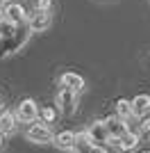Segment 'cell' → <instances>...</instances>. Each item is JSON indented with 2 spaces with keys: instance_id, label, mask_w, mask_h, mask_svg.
<instances>
[{
  "instance_id": "cell-1",
  "label": "cell",
  "mask_w": 150,
  "mask_h": 153,
  "mask_svg": "<svg viewBox=\"0 0 150 153\" xmlns=\"http://www.w3.org/2000/svg\"><path fill=\"white\" fill-rule=\"evenodd\" d=\"M30 34L32 32L27 30L25 23H21V25H9L2 34H0V59L7 57V55L18 53L21 48L30 41Z\"/></svg>"
},
{
  "instance_id": "cell-2",
  "label": "cell",
  "mask_w": 150,
  "mask_h": 153,
  "mask_svg": "<svg viewBox=\"0 0 150 153\" xmlns=\"http://www.w3.org/2000/svg\"><path fill=\"white\" fill-rule=\"evenodd\" d=\"M0 14H2V19H5L7 25H21L25 23L27 19V12H25V7L16 0H7L5 5L0 7Z\"/></svg>"
},
{
  "instance_id": "cell-3",
  "label": "cell",
  "mask_w": 150,
  "mask_h": 153,
  "mask_svg": "<svg viewBox=\"0 0 150 153\" xmlns=\"http://www.w3.org/2000/svg\"><path fill=\"white\" fill-rule=\"evenodd\" d=\"M16 121H23V123H34L39 119V105L37 101H32V98H23V101L16 105Z\"/></svg>"
},
{
  "instance_id": "cell-4",
  "label": "cell",
  "mask_w": 150,
  "mask_h": 153,
  "mask_svg": "<svg viewBox=\"0 0 150 153\" xmlns=\"http://www.w3.org/2000/svg\"><path fill=\"white\" fill-rule=\"evenodd\" d=\"M52 128L46 126V123L41 121H34L30 123V128H27V133H25V137L32 142V144H50L52 142Z\"/></svg>"
},
{
  "instance_id": "cell-5",
  "label": "cell",
  "mask_w": 150,
  "mask_h": 153,
  "mask_svg": "<svg viewBox=\"0 0 150 153\" xmlns=\"http://www.w3.org/2000/svg\"><path fill=\"white\" fill-rule=\"evenodd\" d=\"M50 23H52V16H50V12H34L27 14V19H25V25H27V30L30 32H46L50 27Z\"/></svg>"
},
{
  "instance_id": "cell-6",
  "label": "cell",
  "mask_w": 150,
  "mask_h": 153,
  "mask_svg": "<svg viewBox=\"0 0 150 153\" xmlns=\"http://www.w3.org/2000/svg\"><path fill=\"white\" fill-rule=\"evenodd\" d=\"M77 98H80V94H75V91L59 89L57 96H55V103H57V108H59V112H64V114H73L75 108H77Z\"/></svg>"
},
{
  "instance_id": "cell-7",
  "label": "cell",
  "mask_w": 150,
  "mask_h": 153,
  "mask_svg": "<svg viewBox=\"0 0 150 153\" xmlns=\"http://www.w3.org/2000/svg\"><path fill=\"white\" fill-rule=\"evenodd\" d=\"M59 87L62 89H68V91H75V94H82L84 91V78L75 71H66L59 76Z\"/></svg>"
},
{
  "instance_id": "cell-8",
  "label": "cell",
  "mask_w": 150,
  "mask_h": 153,
  "mask_svg": "<svg viewBox=\"0 0 150 153\" xmlns=\"http://www.w3.org/2000/svg\"><path fill=\"white\" fill-rule=\"evenodd\" d=\"M84 137H87L89 142L98 144V146L109 144V135H107V128H105V123H102V121H93L87 130H84Z\"/></svg>"
},
{
  "instance_id": "cell-9",
  "label": "cell",
  "mask_w": 150,
  "mask_h": 153,
  "mask_svg": "<svg viewBox=\"0 0 150 153\" xmlns=\"http://www.w3.org/2000/svg\"><path fill=\"white\" fill-rule=\"evenodd\" d=\"M109 146H114L116 151H121V153L134 151V149L139 146V135L132 133V130H127V133H125L123 137H118V140H109Z\"/></svg>"
},
{
  "instance_id": "cell-10",
  "label": "cell",
  "mask_w": 150,
  "mask_h": 153,
  "mask_svg": "<svg viewBox=\"0 0 150 153\" xmlns=\"http://www.w3.org/2000/svg\"><path fill=\"white\" fill-rule=\"evenodd\" d=\"M105 128H107V135H109V140H118V137H123L130 128H127V121H123V119H118V117H107L105 121Z\"/></svg>"
},
{
  "instance_id": "cell-11",
  "label": "cell",
  "mask_w": 150,
  "mask_h": 153,
  "mask_svg": "<svg viewBox=\"0 0 150 153\" xmlns=\"http://www.w3.org/2000/svg\"><path fill=\"white\" fill-rule=\"evenodd\" d=\"M71 153H109V151H107L105 146H98V144H93V142H89L87 137H84V133H77Z\"/></svg>"
},
{
  "instance_id": "cell-12",
  "label": "cell",
  "mask_w": 150,
  "mask_h": 153,
  "mask_svg": "<svg viewBox=\"0 0 150 153\" xmlns=\"http://www.w3.org/2000/svg\"><path fill=\"white\" fill-rule=\"evenodd\" d=\"M132 105V117H148L150 112V94H137L130 101Z\"/></svg>"
},
{
  "instance_id": "cell-13",
  "label": "cell",
  "mask_w": 150,
  "mask_h": 153,
  "mask_svg": "<svg viewBox=\"0 0 150 153\" xmlns=\"http://www.w3.org/2000/svg\"><path fill=\"white\" fill-rule=\"evenodd\" d=\"M75 137H77V133H73V130H62V133L52 135V142L50 144H55L59 151H71L75 144Z\"/></svg>"
},
{
  "instance_id": "cell-14",
  "label": "cell",
  "mask_w": 150,
  "mask_h": 153,
  "mask_svg": "<svg viewBox=\"0 0 150 153\" xmlns=\"http://www.w3.org/2000/svg\"><path fill=\"white\" fill-rule=\"evenodd\" d=\"M0 133L2 135H14L16 133V117L12 110H2L0 112Z\"/></svg>"
},
{
  "instance_id": "cell-15",
  "label": "cell",
  "mask_w": 150,
  "mask_h": 153,
  "mask_svg": "<svg viewBox=\"0 0 150 153\" xmlns=\"http://www.w3.org/2000/svg\"><path fill=\"white\" fill-rule=\"evenodd\" d=\"M57 108H52V105H48V108H39V119L37 121L46 123V126H50V123H55L57 121Z\"/></svg>"
},
{
  "instance_id": "cell-16",
  "label": "cell",
  "mask_w": 150,
  "mask_h": 153,
  "mask_svg": "<svg viewBox=\"0 0 150 153\" xmlns=\"http://www.w3.org/2000/svg\"><path fill=\"white\" fill-rule=\"evenodd\" d=\"M116 117L123 119V121H127L132 117V105H130L127 98H118V101H116Z\"/></svg>"
},
{
  "instance_id": "cell-17",
  "label": "cell",
  "mask_w": 150,
  "mask_h": 153,
  "mask_svg": "<svg viewBox=\"0 0 150 153\" xmlns=\"http://www.w3.org/2000/svg\"><path fill=\"white\" fill-rule=\"evenodd\" d=\"M37 12H52V0H37Z\"/></svg>"
},
{
  "instance_id": "cell-18",
  "label": "cell",
  "mask_w": 150,
  "mask_h": 153,
  "mask_svg": "<svg viewBox=\"0 0 150 153\" xmlns=\"http://www.w3.org/2000/svg\"><path fill=\"white\" fill-rule=\"evenodd\" d=\"M141 130L150 135V117H143V121H141Z\"/></svg>"
},
{
  "instance_id": "cell-19",
  "label": "cell",
  "mask_w": 150,
  "mask_h": 153,
  "mask_svg": "<svg viewBox=\"0 0 150 153\" xmlns=\"http://www.w3.org/2000/svg\"><path fill=\"white\" fill-rule=\"evenodd\" d=\"M0 25H7V23H5V19H2V14H0Z\"/></svg>"
},
{
  "instance_id": "cell-20",
  "label": "cell",
  "mask_w": 150,
  "mask_h": 153,
  "mask_svg": "<svg viewBox=\"0 0 150 153\" xmlns=\"http://www.w3.org/2000/svg\"><path fill=\"white\" fill-rule=\"evenodd\" d=\"M139 153H150V151H139Z\"/></svg>"
},
{
  "instance_id": "cell-21",
  "label": "cell",
  "mask_w": 150,
  "mask_h": 153,
  "mask_svg": "<svg viewBox=\"0 0 150 153\" xmlns=\"http://www.w3.org/2000/svg\"><path fill=\"white\" fill-rule=\"evenodd\" d=\"M0 105H2V96H0Z\"/></svg>"
},
{
  "instance_id": "cell-22",
  "label": "cell",
  "mask_w": 150,
  "mask_h": 153,
  "mask_svg": "<svg viewBox=\"0 0 150 153\" xmlns=\"http://www.w3.org/2000/svg\"><path fill=\"white\" fill-rule=\"evenodd\" d=\"M5 2H7V0H5Z\"/></svg>"
}]
</instances>
